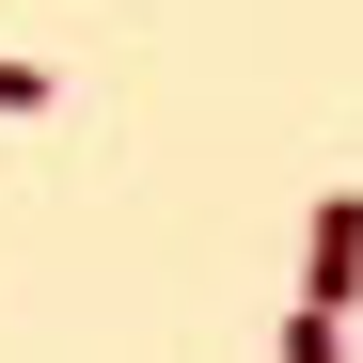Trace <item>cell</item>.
<instances>
[{
    "instance_id": "6da1fadb",
    "label": "cell",
    "mask_w": 363,
    "mask_h": 363,
    "mask_svg": "<svg viewBox=\"0 0 363 363\" xmlns=\"http://www.w3.org/2000/svg\"><path fill=\"white\" fill-rule=\"evenodd\" d=\"M300 300H316V316H363V190H316V221H300Z\"/></svg>"
},
{
    "instance_id": "3957f363",
    "label": "cell",
    "mask_w": 363,
    "mask_h": 363,
    "mask_svg": "<svg viewBox=\"0 0 363 363\" xmlns=\"http://www.w3.org/2000/svg\"><path fill=\"white\" fill-rule=\"evenodd\" d=\"M0 111H48V64H0Z\"/></svg>"
},
{
    "instance_id": "7a4b0ae2",
    "label": "cell",
    "mask_w": 363,
    "mask_h": 363,
    "mask_svg": "<svg viewBox=\"0 0 363 363\" xmlns=\"http://www.w3.org/2000/svg\"><path fill=\"white\" fill-rule=\"evenodd\" d=\"M284 363H347V316H316V300H300V316H284Z\"/></svg>"
}]
</instances>
